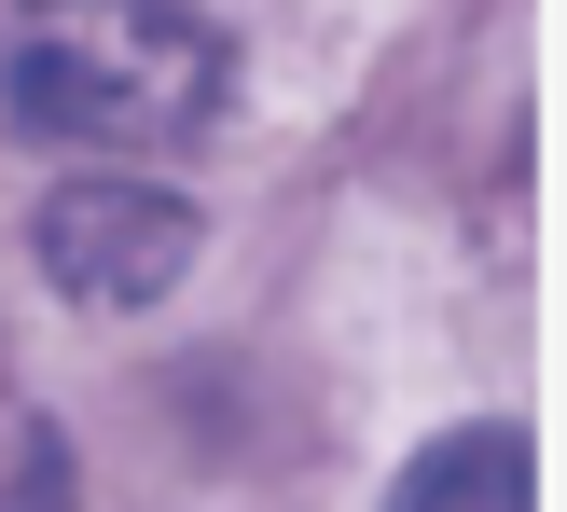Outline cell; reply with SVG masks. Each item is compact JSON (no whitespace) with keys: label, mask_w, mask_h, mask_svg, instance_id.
Returning a JSON list of instances; mask_svg holds the SVG:
<instances>
[{"label":"cell","mask_w":567,"mask_h":512,"mask_svg":"<svg viewBox=\"0 0 567 512\" xmlns=\"http://www.w3.org/2000/svg\"><path fill=\"white\" fill-rule=\"evenodd\" d=\"M42 264L70 277L83 305H153L166 277L194 264V208L153 181H70L42 208Z\"/></svg>","instance_id":"cell-2"},{"label":"cell","mask_w":567,"mask_h":512,"mask_svg":"<svg viewBox=\"0 0 567 512\" xmlns=\"http://www.w3.org/2000/svg\"><path fill=\"white\" fill-rule=\"evenodd\" d=\"M388 512H540V485H526V430H457V443H430Z\"/></svg>","instance_id":"cell-3"},{"label":"cell","mask_w":567,"mask_h":512,"mask_svg":"<svg viewBox=\"0 0 567 512\" xmlns=\"http://www.w3.org/2000/svg\"><path fill=\"white\" fill-rule=\"evenodd\" d=\"M221 83L236 55L194 0H0V98L55 139L166 153L221 111Z\"/></svg>","instance_id":"cell-1"},{"label":"cell","mask_w":567,"mask_h":512,"mask_svg":"<svg viewBox=\"0 0 567 512\" xmlns=\"http://www.w3.org/2000/svg\"><path fill=\"white\" fill-rule=\"evenodd\" d=\"M0 512H70V458H55V430H0Z\"/></svg>","instance_id":"cell-4"}]
</instances>
